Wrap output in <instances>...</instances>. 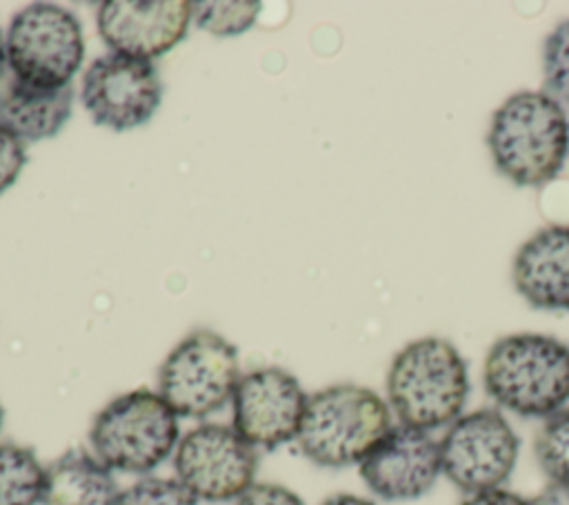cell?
<instances>
[{"label": "cell", "instance_id": "cell-18", "mask_svg": "<svg viewBox=\"0 0 569 505\" xmlns=\"http://www.w3.org/2000/svg\"><path fill=\"white\" fill-rule=\"evenodd\" d=\"M191 7L193 24L220 38L249 31L260 13V2L256 0H196Z\"/></svg>", "mask_w": 569, "mask_h": 505}, {"label": "cell", "instance_id": "cell-8", "mask_svg": "<svg viewBox=\"0 0 569 505\" xmlns=\"http://www.w3.org/2000/svg\"><path fill=\"white\" fill-rule=\"evenodd\" d=\"M438 445L442 474L465 494L502 487L520 452L518 434L493 407L458 416Z\"/></svg>", "mask_w": 569, "mask_h": 505}, {"label": "cell", "instance_id": "cell-3", "mask_svg": "<svg viewBox=\"0 0 569 505\" xmlns=\"http://www.w3.org/2000/svg\"><path fill=\"white\" fill-rule=\"evenodd\" d=\"M487 394L525 418H549L569 403V347L545 334L498 338L482 365Z\"/></svg>", "mask_w": 569, "mask_h": 505}, {"label": "cell", "instance_id": "cell-23", "mask_svg": "<svg viewBox=\"0 0 569 505\" xmlns=\"http://www.w3.org/2000/svg\"><path fill=\"white\" fill-rule=\"evenodd\" d=\"M236 505H305V501L284 485L253 483Z\"/></svg>", "mask_w": 569, "mask_h": 505}, {"label": "cell", "instance_id": "cell-1", "mask_svg": "<svg viewBox=\"0 0 569 505\" xmlns=\"http://www.w3.org/2000/svg\"><path fill=\"white\" fill-rule=\"evenodd\" d=\"M487 147L500 176L518 187H542L569 156L567 111L545 91L511 93L491 113Z\"/></svg>", "mask_w": 569, "mask_h": 505}, {"label": "cell", "instance_id": "cell-26", "mask_svg": "<svg viewBox=\"0 0 569 505\" xmlns=\"http://www.w3.org/2000/svg\"><path fill=\"white\" fill-rule=\"evenodd\" d=\"M320 505H376L369 498L356 496V494H333L329 498H325Z\"/></svg>", "mask_w": 569, "mask_h": 505}, {"label": "cell", "instance_id": "cell-14", "mask_svg": "<svg viewBox=\"0 0 569 505\" xmlns=\"http://www.w3.org/2000/svg\"><path fill=\"white\" fill-rule=\"evenodd\" d=\"M511 278L536 309L569 311V225H547L513 256Z\"/></svg>", "mask_w": 569, "mask_h": 505}, {"label": "cell", "instance_id": "cell-21", "mask_svg": "<svg viewBox=\"0 0 569 505\" xmlns=\"http://www.w3.org/2000/svg\"><path fill=\"white\" fill-rule=\"evenodd\" d=\"M118 505H198L178 478L142 476L120 492Z\"/></svg>", "mask_w": 569, "mask_h": 505}, {"label": "cell", "instance_id": "cell-19", "mask_svg": "<svg viewBox=\"0 0 569 505\" xmlns=\"http://www.w3.org/2000/svg\"><path fill=\"white\" fill-rule=\"evenodd\" d=\"M533 454L549 481L569 483V407L545 418L533 440Z\"/></svg>", "mask_w": 569, "mask_h": 505}, {"label": "cell", "instance_id": "cell-10", "mask_svg": "<svg viewBox=\"0 0 569 505\" xmlns=\"http://www.w3.org/2000/svg\"><path fill=\"white\" fill-rule=\"evenodd\" d=\"M80 100L93 125L129 131L153 118L162 102V80L153 62L104 53L87 65Z\"/></svg>", "mask_w": 569, "mask_h": 505}, {"label": "cell", "instance_id": "cell-6", "mask_svg": "<svg viewBox=\"0 0 569 505\" xmlns=\"http://www.w3.org/2000/svg\"><path fill=\"white\" fill-rule=\"evenodd\" d=\"M4 51L13 78L47 89L71 85L84 60L82 24L60 4L31 2L11 18Z\"/></svg>", "mask_w": 569, "mask_h": 505}, {"label": "cell", "instance_id": "cell-7", "mask_svg": "<svg viewBox=\"0 0 569 505\" xmlns=\"http://www.w3.org/2000/svg\"><path fill=\"white\" fill-rule=\"evenodd\" d=\"M233 343L211 329L184 336L158 367V394L184 418H204L222 409L240 380Z\"/></svg>", "mask_w": 569, "mask_h": 505}, {"label": "cell", "instance_id": "cell-25", "mask_svg": "<svg viewBox=\"0 0 569 505\" xmlns=\"http://www.w3.org/2000/svg\"><path fill=\"white\" fill-rule=\"evenodd\" d=\"M529 503L531 505H569V483L549 481Z\"/></svg>", "mask_w": 569, "mask_h": 505}, {"label": "cell", "instance_id": "cell-17", "mask_svg": "<svg viewBox=\"0 0 569 505\" xmlns=\"http://www.w3.org/2000/svg\"><path fill=\"white\" fill-rule=\"evenodd\" d=\"M44 467L36 452L16 443H0V505L42 503Z\"/></svg>", "mask_w": 569, "mask_h": 505}, {"label": "cell", "instance_id": "cell-22", "mask_svg": "<svg viewBox=\"0 0 569 505\" xmlns=\"http://www.w3.org/2000/svg\"><path fill=\"white\" fill-rule=\"evenodd\" d=\"M27 165L24 145L0 125V194H4Z\"/></svg>", "mask_w": 569, "mask_h": 505}, {"label": "cell", "instance_id": "cell-11", "mask_svg": "<svg viewBox=\"0 0 569 505\" xmlns=\"http://www.w3.org/2000/svg\"><path fill=\"white\" fill-rule=\"evenodd\" d=\"M307 394L300 380L276 365L240 376L231 396V427L256 449L296 440Z\"/></svg>", "mask_w": 569, "mask_h": 505}, {"label": "cell", "instance_id": "cell-16", "mask_svg": "<svg viewBox=\"0 0 569 505\" xmlns=\"http://www.w3.org/2000/svg\"><path fill=\"white\" fill-rule=\"evenodd\" d=\"M113 472L82 447H71L44 467L42 505H118Z\"/></svg>", "mask_w": 569, "mask_h": 505}, {"label": "cell", "instance_id": "cell-5", "mask_svg": "<svg viewBox=\"0 0 569 505\" xmlns=\"http://www.w3.org/2000/svg\"><path fill=\"white\" fill-rule=\"evenodd\" d=\"M178 440V414L149 387L116 396L89 427L91 452L111 472L149 474L176 452Z\"/></svg>", "mask_w": 569, "mask_h": 505}, {"label": "cell", "instance_id": "cell-13", "mask_svg": "<svg viewBox=\"0 0 569 505\" xmlns=\"http://www.w3.org/2000/svg\"><path fill=\"white\" fill-rule=\"evenodd\" d=\"M367 489L389 503L425 496L442 474L440 445L431 432L393 425L358 465Z\"/></svg>", "mask_w": 569, "mask_h": 505}, {"label": "cell", "instance_id": "cell-4", "mask_svg": "<svg viewBox=\"0 0 569 505\" xmlns=\"http://www.w3.org/2000/svg\"><path fill=\"white\" fill-rule=\"evenodd\" d=\"M393 427L389 403L369 387L338 383L307 396L298 449L316 465H360Z\"/></svg>", "mask_w": 569, "mask_h": 505}, {"label": "cell", "instance_id": "cell-28", "mask_svg": "<svg viewBox=\"0 0 569 505\" xmlns=\"http://www.w3.org/2000/svg\"><path fill=\"white\" fill-rule=\"evenodd\" d=\"M0 427H2V405H0Z\"/></svg>", "mask_w": 569, "mask_h": 505}, {"label": "cell", "instance_id": "cell-27", "mask_svg": "<svg viewBox=\"0 0 569 505\" xmlns=\"http://www.w3.org/2000/svg\"><path fill=\"white\" fill-rule=\"evenodd\" d=\"M4 71H7V51H4V36L0 31V80H2Z\"/></svg>", "mask_w": 569, "mask_h": 505}, {"label": "cell", "instance_id": "cell-12", "mask_svg": "<svg viewBox=\"0 0 569 505\" xmlns=\"http://www.w3.org/2000/svg\"><path fill=\"white\" fill-rule=\"evenodd\" d=\"M191 11L189 0H104L96 24L111 53L151 62L187 36Z\"/></svg>", "mask_w": 569, "mask_h": 505}, {"label": "cell", "instance_id": "cell-15", "mask_svg": "<svg viewBox=\"0 0 569 505\" xmlns=\"http://www.w3.org/2000/svg\"><path fill=\"white\" fill-rule=\"evenodd\" d=\"M73 85L47 89L9 78L0 87V125L22 145L53 138L71 118Z\"/></svg>", "mask_w": 569, "mask_h": 505}, {"label": "cell", "instance_id": "cell-2", "mask_svg": "<svg viewBox=\"0 0 569 505\" xmlns=\"http://www.w3.org/2000/svg\"><path fill=\"white\" fill-rule=\"evenodd\" d=\"M467 396V360L447 338H416L389 365L387 403L400 425L422 432L449 427L465 414Z\"/></svg>", "mask_w": 569, "mask_h": 505}, {"label": "cell", "instance_id": "cell-20", "mask_svg": "<svg viewBox=\"0 0 569 505\" xmlns=\"http://www.w3.org/2000/svg\"><path fill=\"white\" fill-rule=\"evenodd\" d=\"M542 91L569 105V18L558 22L542 44Z\"/></svg>", "mask_w": 569, "mask_h": 505}, {"label": "cell", "instance_id": "cell-9", "mask_svg": "<svg viewBox=\"0 0 569 505\" xmlns=\"http://www.w3.org/2000/svg\"><path fill=\"white\" fill-rule=\"evenodd\" d=\"M173 472L196 501H238L253 485L258 452L231 425L202 423L180 436Z\"/></svg>", "mask_w": 569, "mask_h": 505}, {"label": "cell", "instance_id": "cell-24", "mask_svg": "<svg viewBox=\"0 0 569 505\" xmlns=\"http://www.w3.org/2000/svg\"><path fill=\"white\" fill-rule=\"evenodd\" d=\"M460 505H531L529 498L509 492L505 487H496V489H487V492H478V494H467V498Z\"/></svg>", "mask_w": 569, "mask_h": 505}]
</instances>
